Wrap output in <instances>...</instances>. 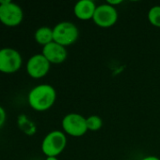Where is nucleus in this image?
Instances as JSON below:
<instances>
[{"label": "nucleus", "mask_w": 160, "mask_h": 160, "mask_svg": "<svg viewBox=\"0 0 160 160\" xmlns=\"http://www.w3.org/2000/svg\"><path fill=\"white\" fill-rule=\"evenodd\" d=\"M56 99V89L46 83L34 86L27 95L28 105L36 112L48 111L54 106Z\"/></svg>", "instance_id": "1"}, {"label": "nucleus", "mask_w": 160, "mask_h": 160, "mask_svg": "<svg viewBox=\"0 0 160 160\" xmlns=\"http://www.w3.org/2000/svg\"><path fill=\"white\" fill-rule=\"evenodd\" d=\"M67 146V135L60 130H53L45 135L41 149L46 158H58Z\"/></svg>", "instance_id": "2"}, {"label": "nucleus", "mask_w": 160, "mask_h": 160, "mask_svg": "<svg viewBox=\"0 0 160 160\" xmlns=\"http://www.w3.org/2000/svg\"><path fill=\"white\" fill-rule=\"evenodd\" d=\"M79 37L77 26L72 22H60L53 27V39L55 42L68 47L73 45Z\"/></svg>", "instance_id": "3"}, {"label": "nucleus", "mask_w": 160, "mask_h": 160, "mask_svg": "<svg viewBox=\"0 0 160 160\" xmlns=\"http://www.w3.org/2000/svg\"><path fill=\"white\" fill-rule=\"evenodd\" d=\"M24 11L22 8L10 1L1 0L0 1V22L8 27H14L23 22Z\"/></svg>", "instance_id": "4"}, {"label": "nucleus", "mask_w": 160, "mask_h": 160, "mask_svg": "<svg viewBox=\"0 0 160 160\" xmlns=\"http://www.w3.org/2000/svg\"><path fill=\"white\" fill-rule=\"evenodd\" d=\"M61 127L66 135L74 138L82 137L88 131L86 117L76 112H70L66 114L61 121Z\"/></svg>", "instance_id": "5"}, {"label": "nucleus", "mask_w": 160, "mask_h": 160, "mask_svg": "<svg viewBox=\"0 0 160 160\" xmlns=\"http://www.w3.org/2000/svg\"><path fill=\"white\" fill-rule=\"evenodd\" d=\"M23 63L21 53L12 48L0 49V72L11 74L18 71Z\"/></svg>", "instance_id": "6"}, {"label": "nucleus", "mask_w": 160, "mask_h": 160, "mask_svg": "<svg viewBox=\"0 0 160 160\" xmlns=\"http://www.w3.org/2000/svg\"><path fill=\"white\" fill-rule=\"evenodd\" d=\"M118 17L119 14L116 8L105 3L97 6L92 21L99 27L108 28L117 22Z\"/></svg>", "instance_id": "7"}, {"label": "nucleus", "mask_w": 160, "mask_h": 160, "mask_svg": "<svg viewBox=\"0 0 160 160\" xmlns=\"http://www.w3.org/2000/svg\"><path fill=\"white\" fill-rule=\"evenodd\" d=\"M51 64L41 54L36 53L32 55L26 63V72L33 79H41L45 77L50 70Z\"/></svg>", "instance_id": "8"}, {"label": "nucleus", "mask_w": 160, "mask_h": 160, "mask_svg": "<svg viewBox=\"0 0 160 160\" xmlns=\"http://www.w3.org/2000/svg\"><path fill=\"white\" fill-rule=\"evenodd\" d=\"M41 54L49 61L50 64H61L68 56L66 47L52 41L51 43L42 47Z\"/></svg>", "instance_id": "9"}, {"label": "nucleus", "mask_w": 160, "mask_h": 160, "mask_svg": "<svg viewBox=\"0 0 160 160\" xmlns=\"http://www.w3.org/2000/svg\"><path fill=\"white\" fill-rule=\"evenodd\" d=\"M96 8L97 6L92 0H80L74 7V14L81 21L92 20Z\"/></svg>", "instance_id": "10"}, {"label": "nucleus", "mask_w": 160, "mask_h": 160, "mask_svg": "<svg viewBox=\"0 0 160 160\" xmlns=\"http://www.w3.org/2000/svg\"><path fill=\"white\" fill-rule=\"evenodd\" d=\"M34 38L36 42L42 47L54 41L53 39V28L48 26H41L39 27L34 34Z\"/></svg>", "instance_id": "11"}, {"label": "nucleus", "mask_w": 160, "mask_h": 160, "mask_svg": "<svg viewBox=\"0 0 160 160\" xmlns=\"http://www.w3.org/2000/svg\"><path fill=\"white\" fill-rule=\"evenodd\" d=\"M88 131H98L103 127V120L98 115H91L86 118Z\"/></svg>", "instance_id": "12"}, {"label": "nucleus", "mask_w": 160, "mask_h": 160, "mask_svg": "<svg viewBox=\"0 0 160 160\" xmlns=\"http://www.w3.org/2000/svg\"><path fill=\"white\" fill-rule=\"evenodd\" d=\"M148 21L149 22L155 26L160 28V6L157 5L152 7L148 11Z\"/></svg>", "instance_id": "13"}, {"label": "nucleus", "mask_w": 160, "mask_h": 160, "mask_svg": "<svg viewBox=\"0 0 160 160\" xmlns=\"http://www.w3.org/2000/svg\"><path fill=\"white\" fill-rule=\"evenodd\" d=\"M6 120H7V112L5 109L0 105V128L5 125Z\"/></svg>", "instance_id": "14"}, {"label": "nucleus", "mask_w": 160, "mask_h": 160, "mask_svg": "<svg viewBox=\"0 0 160 160\" xmlns=\"http://www.w3.org/2000/svg\"><path fill=\"white\" fill-rule=\"evenodd\" d=\"M107 3H108V5H110V6H112V7H115V8H116V6L121 5V4L123 3V0H114V1H112V0H108V1H107Z\"/></svg>", "instance_id": "15"}, {"label": "nucleus", "mask_w": 160, "mask_h": 160, "mask_svg": "<svg viewBox=\"0 0 160 160\" xmlns=\"http://www.w3.org/2000/svg\"><path fill=\"white\" fill-rule=\"evenodd\" d=\"M141 160H160V158L156 156H148V157L143 158Z\"/></svg>", "instance_id": "16"}, {"label": "nucleus", "mask_w": 160, "mask_h": 160, "mask_svg": "<svg viewBox=\"0 0 160 160\" xmlns=\"http://www.w3.org/2000/svg\"><path fill=\"white\" fill-rule=\"evenodd\" d=\"M45 160H59L58 158H52V157H50V158H46Z\"/></svg>", "instance_id": "17"}]
</instances>
